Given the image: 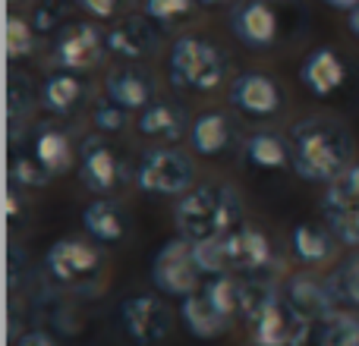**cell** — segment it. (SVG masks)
I'll list each match as a JSON object with an SVG mask.
<instances>
[{"label":"cell","instance_id":"6da1fadb","mask_svg":"<svg viewBox=\"0 0 359 346\" xmlns=\"http://www.w3.org/2000/svg\"><path fill=\"white\" fill-rule=\"evenodd\" d=\"M356 142L334 117H306L290 130L293 173L306 183L328 186L353 164Z\"/></svg>","mask_w":359,"mask_h":346},{"label":"cell","instance_id":"7a4b0ae2","mask_svg":"<svg viewBox=\"0 0 359 346\" xmlns=\"http://www.w3.org/2000/svg\"><path fill=\"white\" fill-rule=\"evenodd\" d=\"M174 223L186 240H208L243 223V198L227 183H196L174 205Z\"/></svg>","mask_w":359,"mask_h":346},{"label":"cell","instance_id":"3957f363","mask_svg":"<svg viewBox=\"0 0 359 346\" xmlns=\"http://www.w3.org/2000/svg\"><path fill=\"white\" fill-rule=\"evenodd\" d=\"M170 85L189 95H208L227 79V57L202 35H180L168 54Z\"/></svg>","mask_w":359,"mask_h":346},{"label":"cell","instance_id":"277c9868","mask_svg":"<svg viewBox=\"0 0 359 346\" xmlns=\"http://www.w3.org/2000/svg\"><path fill=\"white\" fill-rule=\"evenodd\" d=\"M196 183V161L180 148H151L136 164V186L149 195L180 198Z\"/></svg>","mask_w":359,"mask_h":346},{"label":"cell","instance_id":"5b68a950","mask_svg":"<svg viewBox=\"0 0 359 346\" xmlns=\"http://www.w3.org/2000/svg\"><path fill=\"white\" fill-rule=\"evenodd\" d=\"M205 274L198 271L196 255H192V240L183 233L168 240L151 258V286L168 299H183L189 293L202 290Z\"/></svg>","mask_w":359,"mask_h":346},{"label":"cell","instance_id":"8992f818","mask_svg":"<svg viewBox=\"0 0 359 346\" xmlns=\"http://www.w3.org/2000/svg\"><path fill=\"white\" fill-rule=\"evenodd\" d=\"M117 321L133 346H161L174 331V309L161 296L133 293L120 303Z\"/></svg>","mask_w":359,"mask_h":346},{"label":"cell","instance_id":"52a82bcc","mask_svg":"<svg viewBox=\"0 0 359 346\" xmlns=\"http://www.w3.org/2000/svg\"><path fill=\"white\" fill-rule=\"evenodd\" d=\"M107 54H111L107 50V32H101L95 22H67L50 44L54 67L73 69V73H88V69L101 67Z\"/></svg>","mask_w":359,"mask_h":346},{"label":"cell","instance_id":"ba28073f","mask_svg":"<svg viewBox=\"0 0 359 346\" xmlns=\"http://www.w3.org/2000/svg\"><path fill=\"white\" fill-rule=\"evenodd\" d=\"M104 252L101 246L88 240H76V236H63L44 255V268H48L50 280L63 286H79L95 280L101 271H104Z\"/></svg>","mask_w":359,"mask_h":346},{"label":"cell","instance_id":"9c48e42d","mask_svg":"<svg viewBox=\"0 0 359 346\" xmlns=\"http://www.w3.org/2000/svg\"><path fill=\"white\" fill-rule=\"evenodd\" d=\"M224 246H227L230 274L271 277L280 268L268 233L262 227H255V223H236L233 230H227V233H224Z\"/></svg>","mask_w":359,"mask_h":346},{"label":"cell","instance_id":"30bf717a","mask_svg":"<svg viewBox=\"0 0 359 346\" xmlns=\"http://www.w3.org/2000/svg\"><path fill=\"white\" fill-rule=\"evenodd\" d=\"M280 299L290 309L297 321L318 324L337 309V296L331 290V280L316 271H297L280 284Z\"/></svg>","mask_w":359,"mask_h":346},{"label":"cell","instance_id":"8fae6325","mask_svg":"<svg viewBox=\"0 0 359 346\" xmlns=\"http://www.w3.org/2000/svg\"><path fill=\"white\" fill-rule=\"evenodd\" d=\"M79 179L95 195H114L130 183L126 161L101 139V132L88 136L79 148Z\"/></svg>","mask_w":359,"mask_h":346},{"label":"cell","instance_id":"7c38bea8","mask_svg":"<svg viewBox=\"0 0 359 346\" xmlns=\"http://www.w3.org/2000/svg\"><path fill=\"white\" fill-rule=\"evenodd\" d=\"M230 32L249 50H268L280 38V13L271 0H240L230 10Z\"/></svg>","mask_w":359,"mask_h":346},{"label":"cell","instance_id":"4fadbf2b","mask_svg":"<svg viewBox=\"0 0 359 346\" xmlns=\"http://www.w3.org/2000/svg\"><path fill=\"white\" fill-rule=\"evenodd\" d=\"M158 48H161V22H155L149 13H130L117 19L114 29H107V50L123 63L155 57Z\"/></svg>","mask_w":359,"mask_h":346},{"label":"cell","instance_id":"5bb4252c","mask_svg":"<svg viewBox=\"0 0 359 346\" xmlns=\"http://www.w3.org/2000/svg\"><path fill=\"white\" fill-rule=\"evenodd\" d=\"M230 104L249 120H268L284 111V92L268 73H243L230 85Z\"/></svg>","mask_w":359,"mask_h":346},{"label":"cell","instance_id":"9a60e30c","mask_svg":"<svg viewBox=\"0 0 359 346\" xmlns=\"http://www.w3.org/2000/svg\"><path fill=\"white\" fill-rule=\"evenodd\" d=\"M299 82L318 101H328L350 82V63L337 48H316L299 63Z\"/></svg>","mask_w":359,"mask_h":346},{"label":"cell","instance_id":"2e32d148","mask_svg":"<svg viewBox=\"0 0 359 346\" xmlns=\"http://www.w3.org/2000/svg\"><path fill=\"white\" fill-rule=\"evenodd\" d=\"M287 249L299 268H322L337 258L341 240L325 221H299L293 223L290 236H287Z\"/></svg>","mask_w":359,"mask_h":346},{"label":"cell","instance_id":"e0dca14e","mask_svg":"<svg viewBox=\"0 0 359 346\" xmlns=\"http://www.w3.org/2000/svg\"><path fill=\"white\" fill-rule=\"evenodd\" d=\"M155 76L149 73L145 67H136V63H123V67L107 69L104 76V95L111 101H117L120 107L126 111H142L155 101Z\"/></svg>","mask_w":359,"mask_h":346},{"label":"cell","instance_id":"ac0fdd59","mask_svg":"<svg viewBox=\"0 0 359 346\" xmlns=\"http://www.w3.org/2000/svg\"><path fill=\"white\" fill-rule=\"evenodd\" d=\"M180 321H183L186 334L196 337V340H221L230 334L233 328V318H227L202 290L189 293V296L180 299Z\"/></svg>","mask_w":359,"mask_h":346},{"label":"cell","instance_id":"d6986e66","mask_svg":"<svg viewBox=\"0 0 359 346\" xmlns=\"http://www.w3.org/2000/svg\"><path fill=\"white\" fill-rule=\"evenodd\" d=\"M82 230L101 246H117L130 233V217H126L123 205L114 202L111 195H98L82 208Z\"/></svg>","mask_w":359,"mask_h":346},{"label":"cell","instance_id":"ffe728a7","mask_svg":"<svg viewBox=\"0 0 359 346\" xmlns=\"http://www.w3.org/2000/svg\"><path fill=\"white\" fill-rule=\"evenodd\" d=\"M136 130L142 139L174 145L183 136H189V117H186V111L180 104H174V101H151L149 107L139 111Z\"/></svg>","mask_w":359,"mask_h":346},{"label":"cell","instance_id":"44dd1931","mask_svg":"<svg viewBox=\"0 0 359 346\" xmlns=\"http://www.w3.org/2000/svg\"><path fill=\"white\" fill-rule=\"evenodd\" d=\"M32 155L44 164V170L50 177H63L73 170L76 164V148H73V136L63 126L54 123H41L32 130Z\"/></svg>","mask_w":359,"mask_h":346},{"label":"cell","instance_id":"7402d4cb","mask_svg":"<svg viewBox=\"0 0 359 346\" xmlns=\"http://www.w3.org/2000/svg\"><path fill=\"white\" fill-rule=\"evenodd\" d=\"M243 161L255 170H284L293 167L290 136H280L278 130H255L243 142Z\"/></svg>","mask_w":359,"mask_h":346},{"label":"cell","instance_id":"603a6c76","mask_svg":"<svg viewBox=\"0 0 359 346\" xmlns=\"http://www.w3.org/2000/svg\"><path fill=\"white\" fill-rule=\"evenodd\" d=\"M233 142V120L224 111H205L189 123V148L202 158H221Z\"/></svg>","mask_w":359,"mask_h":346},{"label":"cell","instance_id":"cb8c5ba5","mask_svg":"<svg viewBox=\"0 0 359 346\" xmlns=\"http://www.w3.org/2000/svg\"><path fill=\"white\" fill-rule=\"evenodd\" d=\"M86 101V79L73 69H57L41 82V107L50 117H73Z\"/></svg>","mask_w":359,"mask_h":346},{"label":"cell","instance_id":"d4e9b609","mask_svg":"<svg viewBox=\"0 0 359 346\" xmlns=\"http://www.w3.org/2000/svg\"><path fill=\"white\" fill-rule=\"evenodd\" d=\"M41 104V88H35L32 76L13 73L10 88H6V113H10V139L16 142L19 130H25V123L32 120L35 107Z\"/></svg>","mask_w":359,"mask_h":346},{"label":"cell","instance_id":"484cf974","mask_svg":"<svg viewBox=\"0 0 359 346\" xmlns=\"http://www.w3.org/2000/svg\"><path fill=\"white\" fill-rule=\"evenodd\" d=\"M312 346H359V318L334 309L325 321L316 324Z\"/></svg>","mask_w":359,"mask_h":346},{"label":"cell","instance_id":"4316f807","mask_svg":"<svg viewBox=\"0 0 359 346\" xmlns=\"http://www.w3.org/2000/svg\"><path fill=\"white\" fill-rule=\"evenodd\" d=\"M322 211H356L359 214V164H350L334 183H328V192L322 195Z\"/></svg>","mask_w":359,"mask_h":346},{"label":"cell","instance_id":"83f0119b","mask_svg":"<svg viewBox=\"0 0 359 346\" xmlns=\"http://www.w3.org/2000/svg\"><path fill=\"white\" fill-rule=\"evenodd\" d=\"M328 280L337 303L359 312V249H353L344 261H337V268L328 274Z\"/></svg>","mask_w":359,"mask_h":346},{"label":"cell","instance_id":"f1b7e54d","mask_svg":"<svg viewBox=\"0 0 359 346\" xmlns=\"http://www.w3.org/2000/svg\"><path fill=\"white\" fill-rule=\"evenodd\" d=\"M192 255L196 265L205 277H217V274H230L227 265V246H224V233L208 236V240H196L192 242Z\"/></svg>","mask_w":359,"mask_h":346},{"label":"cell","instance_id":"f546056e","mask_svg":"<svg viewBox=\"0 0 359 346\" xmlns=\"http://www.w3.org/2000/svg\"><path fill=\"white\" fill-rule=\"evenodd\" d=\"M10 179L16 186H22V189H44L54 177L44 170V164L38 161L32 151H19L10 161Z\"/></svg>","mask_w":359,"mask_h":346},{"label":"cell","instance_id":"4dcf8cb0","mask_svg":"<svg viewBox=\"0 0 359 346\" xmlns=\"http://www.w3.org/2000/svg\"><path fill=\"white\" fill-rule=\"evenodd\" d=\"M130 113L133 111L120 107L117 101L104 98L92 107V126H95V132H101V136H117V132H123L126 126H130Z\"/></svg>","mask_w":359,"mask_h":346},{"label":"cell","instance_id":"1f68e13d","mask_svg":"<svg viewBox=\"0 0 359 346\" xmlns=\"http://www.w3.org/2000/svg\"><path fill=\"white\" fill-rule=\"evenodd\" d=\"M69 0H38L32 10V25L38 35H57L67 25Z\"/></svg>","mask_w":359,"mask_h":346},{"label":"cell","instance_id":"d6a6232c","mask_svg":"<svg viewBox=\"0 0 359 346\" xmlns=\"http://www.w3.org/2000/svg\"><path fill=\"white\" fill-rule=\"evenodd\" d=\"M35 25H32V19L25 22V19L19 16H10V22H6V54H10V60H25V57H32V50H35Z\"/></svg>","mask_w":359,"mask_h":346},{"label":"cell","instance_id":"836d02e7","mask_svg":"<svg viewBox=\"0 0 359 346\" xmlns=\"http://www.w3.org/2000/svg\"><path fill=\"white\" fill-rule=\"evenodd\" d=\"M196 4L198 0H142V13H149L161 25H174L189 16L196 10Z\"/></svg>","mask_w":359,"mask_h":346},{"label":"cell","instance_id":"e575fe53","mask_svg":"<svg viewBox=\"0 0 359 346\" xmlns=\"http://www.w3.org/2000/svg\"><path fill=\"white\" fill-rule=\"evenodd\" d=\"M325 223L334 230L344 249H359V214L356 211H322Z\"/></svg>","mask_w":359,"mask_h":346},{"label":"cell","instance_id":"d590c367","mask_svg":"<svg viewBox=\"0 0 359 346\" xmlns=\"http://www.w3.org/2000/svg\"><path fill=\"white\" fill-rule=\"evenodd\" d=\"M73 4L92 19H114L123 6V0H73Z\"/></svg>","mask_w":359,"mask_h":346},{"label":"cell","instance_id":"8d00e7d4","mask_svg":"<svg viewBox=\"0 0 359 346\" xmlns=\"http://www.w3.org/2000/svg\"><path fill=\"white\" fill-rule=\"evenodd\" d=\"M13 346H57V343H54V337L44 334V331H25V334L16 337Z\"/></svg>","mask_w":359,"mask_h":346},{"label":"cell","instance_id":"74e56055","mask_svg":"<svg viewBox=\"0 0 359 346\" xmlns=\"http://www.w3.org/2000/svg\"><path fill=\"white\" fill-rule=\"evenodd\" d=\"M325 6H331V10H344V13H350L353 6H359V0H322Z\"/></svg>","mask_w":359,"mask_h":346},{"label":"cell","instance_id":"f35d334b","mask_svg":"<svg viewBox=\"0 0 359 346\" xmlns=\"http://www.w3.org/2000/svg\"><path fill=\"white\" fill-rule=\"evenodd\" d=\"M347 25H350V32H353V38H359V6H353V10L347 13Z\"/></svg>","mask_w":359,"mask_h":346},{"label":"cell","instance_id":"ab89813d","mask_svg":"<svg viewBox=\"0 0 359 346\" xmlns=\"http://www.w3.org/2000/svg\"><path fill=\"white\" fill-rule=\"evenodd\" d=\"M202 6H227V4H233V0H198Z\"/></svg>","mask_w":359,"mask_h":346},{"label":"cell","instance_id":"60d3db41","mask_svg":"<svg viewBox=\"0 0 359 346\" xmlns=\"http://www.w3.org/2000/svg\"><path fill=\"white\" fill-rule=\"evenodd\" d=\"M10 4H29V0H10Z\"/></svg>","mask_w":359,"mask_h":346}]
</instances>
